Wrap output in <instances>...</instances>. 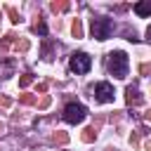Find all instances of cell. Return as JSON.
<instances>
[{
  "label": "cell",
  "mask_w": 151,
  "mask_h": 151,
  "mask_svg": "<svg viewBox=\"0 0 151 151\" xmlns=\"http://www.w3.org/2000/svg\"><path fill=\"white\" fill-rule=\"evenodd\" d=\"M106 68H109V73H111L113 78H118V80L127 78V73H130V57H127V52H123V50L109 52Z\"/></svg>",
  "instance_id": "6da1fadb"
},
{
  "label": "cell",
  "mask_w": 151,
  "mask_h": 151,
  "mask_svg": "<svg viewBox=\"0 0 151 151\" xmlns=\"http://www.w3.org/2000/svg\"><path fill=\"white\" fill-rule=\"evenodd\" d=\"M90 33L99 42L109 40L111 33H113V19H109V17H92L90 19Z\"/></svg>",
  "instance_id": "7a4b0ae2"
},
{
  "label": "cell",
  "mask_w": 151,
  "mask_h": 151,
  "mask_svg": "<svg viewBox=\"0 0 151 151\" xmlns=\"http://www.w3.org/2000/svg\"><path fill=\"white\" fill-rule=\"evenodd\" d=\"M85 116H87V109H85L80 101H68V104L64 106V111H61V118H64V123H68V125L83 123Z\"/></svg>",
  "instance_id": "3957f363"
},
{
  "label": "cell",
  "mask_w": 151,
  "mask_h": 151,
  "mask_svg": "<svg viewBox=\"0 0 151 151\" xmlns=\"http://www.w3.org/2000/svg\"><path fill=\"white\" fill-rule=\"evenodd\" d=\"M68 68H71L73 73H78V76H85V73L92 68V57H90L87 52L78 50V52L71 54V59H68Z\"/></svg>",
  "instance_id": "277c9868"
},
{
  "label": "cell",
  "mask_w": 151,
  "mask_h": 151,
  "mask_svg": "<svg viewBox=\"0 0 151 151\" xmlns=\"http://www.w3.org/2000/svg\"><path fill=\"white\" fill-rule=\"evenodd\" d=\"M92 97H94V101H99V104H111V101L116 99V90H113L111 83L101 80V83H94V87H92Z\"/></svg>",
  "instance_id": "5b68a950"
},
{
  "label": "cell",
  "mask_w": 151,
  "mask_h": 151,
  "mask_svg": "<svg viewBox=\"0 0 151 151\" xmlns=\"http://www.w3.org/2000/svg\"><path fill=\"white\" fill-rule=\"evenodd\" d=\"M134 14L137 17H151V0H142V2H134Z\"/></svg>",
  "instance_id": "8992f818"
},
{
  "label": "cell",
  "mask_w": 151,
  "mask_h": 151,
  "mask_svg": "<svg viewBox=\"0 0 151 151\" xmlns=\"http://www.w3.org/2000/svg\"><path fill=\"white\" fill-rule=\"evenodd\" d=\"M125 99H127V104H137V101H142V97H139V90H137L134 85H130V87L125 90Z\"/></svg>",
  "instance_id": "52a82bcc"
},
{
  "label": "cell",
  "mask_w": 151,
  "mask_h": 151,
  "mask_svg": "<svg viewBox=\"0 0 151 151\" xmlns=\"http://www.w3.org/2000/svg\"><path fill=\"white\" fill-rule=\"evenodd\" d=\"M35 33H38V35H42V38H47V24H45L42 19L35 24Z\"/></svg>",
  "instance_id": "ba28073f"
},
{
  "label": "cell",
  "mask_w": 151,
  "mask_h": 151,
  "mask_svg": "<svg viewBox=\"0 0 151 151\" xmlns=\"http://www.w3.org/2000/svg\"><path fill=\"white\" fill-rule=\"evenodd\" d=\"M146 40H149V42H151V26H149V28H146Z\"/></svg>",
  "instance_id": "9c48e42d"
}]
</instances>
